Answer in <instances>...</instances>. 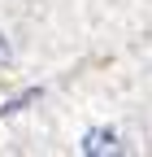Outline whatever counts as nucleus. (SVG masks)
Segmentation results:
<instances>
[{"label":"nucleus","mask_w":152,"mask_h":157,"mask_svg":"<svg viewBox=\"0 0 152 157\" xmlns=\"http://www.w3.org/2000/svg\"><path fill=\"white\" fill-rule=\"evenodd\" d=\"M5 57H9V44H5V39H0V61H5Z\"/></svg>","instance_id":"f03ea898"},{"label":"nucleus","mask_w":152,"mask_h":157,"mask_svg":"<svg viewBox=\"0 0 152 157\" xmlns=\"http://www.w3.org/2000/svg\"><path fill=\"white\" fill-rule=\"evenodd\" d=\"M118 148H122V144H118L113 131H91L87 140H83V153H91V157H96V153H118Z\"/></svg>","instance_id":"f257e3e1"}]
</instances>
